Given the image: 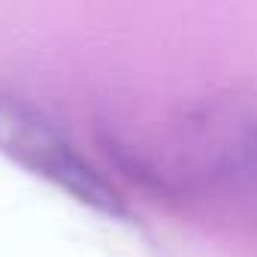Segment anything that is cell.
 Listing matches in <instances>:
<instances>
[{
	"label": "cell",
	"mask_w": 257,
	"mask_h": 257,
	"mask_svg": "<svg viewBox=\"0 0 257 257\" xmlns=\"http://www.w3.org/2000/svg\"><path fill=\"white\" fill-rule=\"evenodd\" d=\"M0 155L49 179L85 206L109 215L124 212L118 191L97 173L88 158H82V152L64 137L52 118L25 100L4 94H0Z\"/></svg>",
	"instance_id": "cell-1"
}]
</instances>
